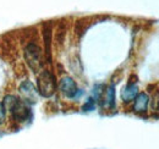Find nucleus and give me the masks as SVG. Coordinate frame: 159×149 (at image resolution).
<instances>
[{
  "instance_id": "1",
  "label": "nucleus",
  "mask_w": 159,
  "mask_h": 149,
  "mask_svg": "<svg viewBox=\"0 0 159 149\" xmlns=\"http://www.w3.org/2000/svg\"><path fill=\"white\" fill-rule=\"evenodd\" d=\"M1 104L5 109V111L7 110L11 112L12 119L17 122H25L31 116V110H30L27 103L23 100H20L15 95H6Z\"/></svg>"
},
{
  "instance_id": "2",
  "label": "nucleus",
  "mask_w": 159,
  "mask_h": 149,
  "mask_svg": "<svg viewBox=\"0 0 159 149\" xmlns=\"http://www.w3.org/2000/svg\"><path fill=\"white\" fill-rule=\"evenodd\" d=\"M37 91L42 97L49 98L57 91L55 76L48 70L42 71L37 78Z\"/></svg>"
},
{
  "instance_id": "3",
  "label": "nucleus",
  "mask_w": 159,
  "mask_h": 149,
  "mask_svg": "<svg viewBox=\"0 0 159 149\" xmlns=\"http://www.w3.org/2000/svg\"><path fill=\"white\" fill-rule=\"evenodd\" d=\"M25 60L33 72H39L43 66V61L40 48L36 43H30L25 48Z\"/></svg>"
},
{
  "instance_id": "4",
  "label": "nucleus",
  "mask_w": 159,
  "mask_h": 149,
  "mask_svg": "<svg viewBox=\"0 0 159 149\" xmlns=\"http://www.w3.org/2000/svg\"><path fill=\"white\" fill-rule=\"evenodd\" d=\"M19 91H20L21 95H22V98H23V102L31 103V104L37 103V100H38V94L39 93H38L37 88L34 87V84H33L32 82H30V81H23L20 84Z\"/></svg>"
},
{
  "instance_id": "5",
  "label": "nucleus",
  "mask_w": 159,
  "mask_h": 149,
  "mask_svg": "<svg viewBox=\"0 0 159 149\" xmlns=\"http://www.w3.org/2000/svg\"><path fill=\"white\" fill-rule=\"evenodd\" d=\"M59 88L60 91H61V93L64 94L65 97H67V98H71L72 99V98H76L77 97V92H79L77 84L69 76H65V77H62L60 79Z\"/></svg>"
},
{
  "instance_id": "6",
  "label": "nucleus",
  "mask_w": 159,
  "mask_h": 149,
  "mask_svg": "<svg viewBox=\"0 0 159 149\" xmlns=\"http://www.w3.org/2000/svg\"><path fill=\"white\" fill-rule=\"evenodd\" d=\"M148 104H149V97H148V94L139 93L135 98L134 110H135V112H139V114L146 112L147 111V108H148Z\"/></svg>"
},
{
  "instance_id": "7",
  "label": "nucleus",
  "mask_w": 159,
  "mask_h": 149,
  "mask_svg": "<svg viewBox=\"0 0 159 149\" xmlns=\"http://www.w3.org/2000/svg\"><path fill=\"white\" fill-rule=\"evenodd\" d=\"M139 93V88H137V84L136 83H129L127 86L124 87V89L121 91V99L125 102V103H129L131 100H134Z\"/></svg>"
},
{
  "instance_id": "8",
  "label": "nucleus",
  "mask_w": 159,
  "mask_h": 149,
  "mask_svg": "<svg viewBox=\"0 0 159 149\" xmlns=\"http://www.w3.org/2000/svg\"><path fill=\"white\" fill-rule=\"evenodd\" d=\"M107 104L109 108H114L115 106V91H114V86H110L107 91Z\"/></svg>"
},
{
  "instance_id": "9",
  "label": "nucleus",
  "mask_w": 159,
  "mask_h": 149,
  "mask_svg": "<svg viewBox=\"0 0 159 149\" xmlns=\"http://www.w3.org/2000/svg\"><path fill=\"white\" fill-rule=\"evenodd\" d=\"M84 111H92L93 109H94V100L91 98V99H88V102L83 105V108H82Z\"/></svg>"
},
{
  "instance_id": "10",
  "label": "nucleus",
  "mask_w": 159,
  "mask_h": 149,
  "mask_svg": "<svg viewBox=\"0 0 159 149\" xmlns=\"http://www.w3.org/2000/svg\"><path fill=\"white\" fill-rule=\"evenodd\" d=\"M5 116H6V111H5L4 106H2V104L0 103V125L4 122V120H5Z\"/></svg>"
}]
</instances>
